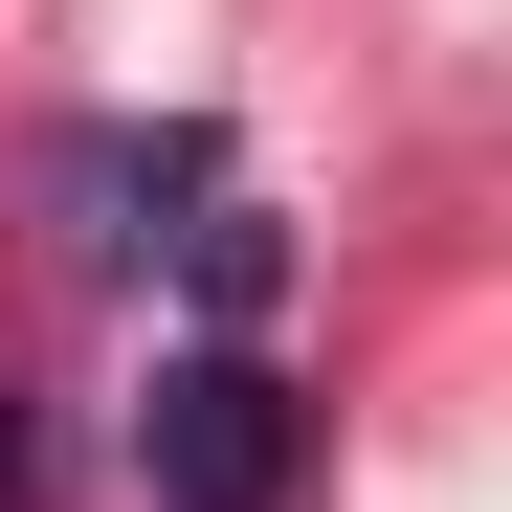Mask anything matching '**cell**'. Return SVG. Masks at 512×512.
Listing matches in <instances>:
<instances>
[{"instance_id": "1", "label": "cell", "mask_w": 512, "mask_h": 512, "mask_svg": "<svg viewBox=\"0 0 512 512\" xmlns=\"http://www.w3.org/2000/svg\"><path fill=\"white\" fill-rule=\"evenodd\" d=\"M290 446H312V401L245 357V334L156 357V401H134V468H156V512H290Z\"/></svg>"}, {"instance_id": "2", "label": "cell", "mask_w": 512, "mask_h": 512, "mask_svg": "<svg viewBox=\"0 0 512 512\" xmlns=\"http://www.w3.org/2000/svg\"><path fill=\"white\" fill-rule=\"evenodd\" d=\"M45 201H67L90 268H156V245H201L179 201H223V156L201 134H45Z\"/></svg>"}, {"instance_id": "3", "label": "cell", "mask_w": 512, "mask_h": 512, "mask_svg": "<svg viewBox=\"0 0 512 512\" xmlns=\"http://www.w3.org/2000/svg\"><path fill=\"white\" fill-rule=\"evenodd\" d=\"M45 490V423H23V379H0V512H23Z\"/></svg>"}]
</instances>
